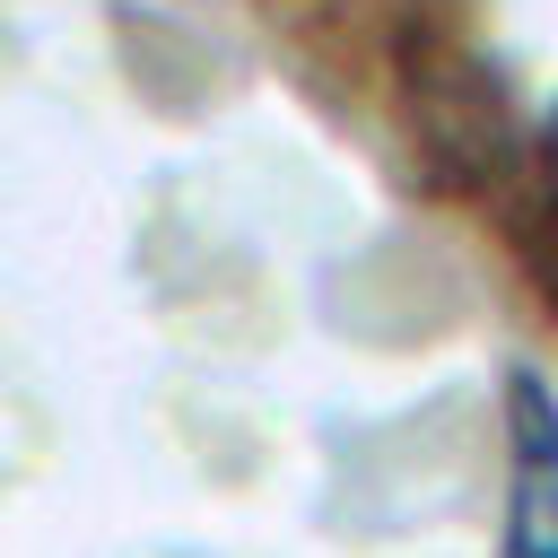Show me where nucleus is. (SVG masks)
Listing matches in <instances>:
<instances>
[{
	"label": "nucleus",
	"mask_w": 558,
	"mask_h": 558,
	"mask_svg": "<svg viewBox=\"0 0 558 558\" xmlns=\"http://www.w3.org/2000/svg\"><path fill=\"white\" fill-rule=\"evenodd\" d=\"M541 192H549V218H558V113H549V131H541Z\"/></svg>",
	"instance_id": "obj_2"
},
{
	"label": "nucleus",
	"mask_w": 558,
	"mask_h": 558,
	"mask_svg": "<svg viewBox=\"0 0 558 558\" xmlns=\"http://www.w3.org/2000/svg\"><path fill=\"white\" fill-rule=\"evenodd\" d=\"M497 558H558V384L506 366V514Z\"/></svg>",
	"instance_id": "obj_1"
}]
</instances>
